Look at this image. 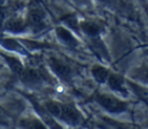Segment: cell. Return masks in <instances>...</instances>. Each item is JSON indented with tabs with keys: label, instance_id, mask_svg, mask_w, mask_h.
<instances>
[{
	"label": "cell",
	"instance_id": "obj_5",
	"mask_svg": "<svg viewBox=\"0 0 148 129\" xmlns=\"http://www.w3.org/2000/svg\"><path fill=\"white\" fill-rule=\"evenodd\" d=\"M21 75V78L23 82L25 83H37L40 81L42 76H40V73L38 70H35V69H28V70H22V73L20 74Z\"/></svg>",
	"mask_w": 148,
	"mask_h": 129
},
{
	"label": "cell",
	"instance_id": "obj_9",
	"mask_svg": "<svg viewBox=\"0 0 148 129\" xmlns=\"http://www.w3.org/2000/svg\"><path fill=\"white\" fill-rule=\"evenodd\" d=\"M81 28L89 36H97L99 33V31H101L99 26L97 24L92 23V22H82L81 23Z\"/></svg>",
	"mask_w": 148,
	"mask_h": 129
},
{
	"label": "cell",
	"instance_id": "obj_14",
	"mask_svg": "<svg viewBox=\"0 0 148 129\" xmlns=\"http://www.w3.org/2000/svg\"><path fill=\"white\" fill-rule=\"evenodd\" d=\"M62 21H64L68 26H71L72 29H74V30H79V29H77V28H79L77 20H76V17H75L74 15H72V14L66 15V16L62 18Z\"/></svg>",
	"mask_w": 148,
	"mask_h": 129
},
{
	"label": "cell",
	"instance_id": "obj_2",
	"mask_svg": "<svg viewBox=\"0 0 148 129\" xmlns=\"http://www.w3.org/2000/svg\"><path fill=\"white\" fill-rule=\"evenodd\" d=\"M58 117L62 119L64 121H66L69 124H76L81 120V114L79 113L77 109H75L74 107H72L69 105H61L60 113H59Z\"/></svg>",
	"mask_w": 148,
	"mask_h": 129
},
{
	"label": "cell",
	"instance_id": "obj_17",
	"mask_svg": "<svg viewBox=\"0 0 148 129\" xmlns=\"http://www.w3.org/2000/svg\"><path fill=\"white\" fill-rule=\"evenodd\" d=\"M3 1H5V0H0V3H2V2H3Z\"/></svg>",
	"mask_w": 148,
	"mask_h": 129
},
{
	"label": "cell",
	"instance_id": "obj_13",
	"mask_svg": "<svg viewBox=\"0 0 148 129\" xmlns=\"http://www.w3.org/2000/svg\"><path fill=\"white\" fill-rule=\"evenodd\" d=\"M45 108L49 111V113H51L54 116H59L60 113V108H61V104L59 103H54V101H49L45 104Z\"/></svg>",
	"mask_w": 148,
	"mask_h": 129
},
{
	"label": "cell",
	"instance_id": "obj_7",
	"mask_svg": "<svg viewBox=\"0 0 148 129\" xmlns=\"http://www.w3.org/2000/svg\"><path fill=\"white\" fill-rule=\"evenodd\" d=\"M108 84L112 90L125 92V90L123 89V78L116 74H111L108 76Z\"/></svg>",
	"mask_w": 148,
	"mask_h": 129
},
{
	"label": "cell",
	"instance_id": "obj_18",
	"mask_svg": "<svg viewBox=\"0 0 148 129\" xmlns=\"http://www.w3.org/2000/svg\"><path fill=\"white\" fill-rule=\"evenodd\" d=\"M103 1H105V0H103Z\"/></svg>",
	"mask_w": 148,
	"mask_h": 129
},
{
	"label": "cell",
	"instance_id": "obj_11",
	"mask_svg": "<svg viewBox=\"0 0 148 129\" xmlns=\"http://www.w3.org/2000/svg\"><path fill=\"white\" fill-rule=\"evenodd\" d=\"M91 73H92V75H94V77L96 78V81L99 82V83L104 82V81L108 78V76H109L108 70H106L105 68H103V67H99V66L94 67L92 70H91Z\"/></svg>",
	"mask_w": 148,
	"mask_h": 129
},
{
	"label": "cell",
	"instance_id": "obj_6",
	"mask_svg": "<svg viewBox=\"0 0 148 129\" xmlns=\"http://www.w3.org/2000/svg\"><path fill=\"white\" fill-rule=\"evenodd\" d=\"M57 33H58L59 38H60L64 43H66V44H68V45H76V40L74 39L73 35H72L67 29L59 26V28H57Z\"/></svg>",
	"mask_w": 148,
	"mask_h": 129
},
{
	"label": "cell",
	"instance_id": "obj_15",
	"mask_svg": "<svg viewBox=\"0 0 148 129\" xmlns=\"http://www.w3.org/2000/svg\"><path fill=\"white\" fill-rule=\"evenodd\" d=\"M3 45L6 46V47H8V48H10V50H16L17 47H18V45H17V43L16 41H14V40H12V39H7V40H3Z\"/></svg>",
	"mask_w": 148,
	"mask_h": 129
},
{
	"label": "cell",
	"instance_id": "obj_10",
	"mask_svg": "<svg viewBox=\"0 0 148 129\" xmlns=\"http://www.w3.org/2000/svg\"><path fill=\"white\" fill-rule=\"evenodd\" d=\"M21 126L24 129H46V127L38 120L34 119H28V120H22Z\"/></svg>",
	"mask_w": 148,
	"mask_h": 129
},
{
	"label": "cell",
	"instance_id": "obj_12",
	"mask_svg": "<svg viewBox=\"0 0 148 129\" xmlns=\"http://www.w3.org/2000/svg\"><path fill=\"white\" fill-rule=\"evenodd\" d=\"M5 59H6V61L8 62V64L10 66V68H12V70H13L14 73H16V74H18V75L22 73L23 66H22V63H21L17 59H15V58H9V56H5Z\"/></svg>",
	"mask_w": 148,
	"mask_h": 129
},
{
	"label": "cell",
	"instance_id": "obj_16",
	"mask_svg": "<svg viewBox=\"0 0 148 129\" xmlns=\"http://www.w3.org/2000/svg\"><path fill=\"white\" fill-rule=\"evenodd\" d=\"M3 17H5V10L2 8H0V24H1L2 20H3Z\"/></svg>",
	"mask_w": 148,
	"mask_h": 129
},
{
	"label": "cell",
	"instance_id": "obj_3",
	"mask_svg": "<svg viewBox=\"0 0 148 129\" xmlns=\"http://www.w3.org/2000/svg\"><path fill=\"white\" fill-rule=\"evenodd\" d=\"M28 23L35 30H40L45 26L44 23V13L40 8L32 7L28 13Z\"/></svg>",
	"mask_w": 148,
	"mask_h": 129
},
{
	"label": "cell",
	"instance_id": "obj_1",
	"mask_svg": "<svg viewBox=\"0 0 148 129\" xmlns=\"http://www.w3.org/2000/svg\"><path fill=\"white\" fill-rule=\"evenodd\" d=\"M97 101L99 105H102L105 109L112 112V113H119V112H124L126 108H127V105L114 98V97H111V96H106V94H98L96 97Z\"/></svg>",
	"mask_w": 148,
	"mask_h": 129
},
{
	"label": "cell",
	"instance_id": "obj_4",
	"mask_svg": "<svg viewBox=\"0 0 148 129\" xmlns=\"http://www.w3.org/2000/svg\"><path fill=\"white\" fill-rule=\"evenodd\" d=\"M50 67L51 69L62 79H69L71 78V68L64 63L62 61H60L59 59H56V58H51L50 61Z\"/></svg>",
	"mask_w": 148,
	"mask_h": 129
},
{
	"label": "cell",
	"instance_id": "obj_8",
	"mask_svg": "<svg viewBox=\"0 0 148 129\" xmlns=\"http://www.w3.org/2000/svg\"><path fill=\"white\" fill-rule=\"evenodd\" d=\"M24 26H25L24 22L20 18H12L6 23V29L12 32H21L23 31Z\"/></svg>",
	"mask_w": 148,
	"mask_h": 129
}]
</instances>
